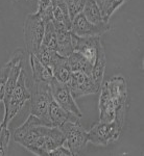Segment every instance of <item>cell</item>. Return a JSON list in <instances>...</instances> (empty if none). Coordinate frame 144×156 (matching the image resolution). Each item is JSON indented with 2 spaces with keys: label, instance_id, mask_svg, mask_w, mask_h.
Here are the masks:
<instances>
[{
  "label": "cell",
  "instance_id": "20",
  "mask_svg": "<svg viewBox=\"0 0 144 156\" xmlns=\"http://www.w3.org/2000/svg\"><path fill=\"white\" fill-rule=\"evenodd\" d=\"M83 14L86 17V19L93 24L109 22V21H105V19H103L102 15V12H100L99 7H98L95 0H86L84 9H83Z\"/></svg>",
  "mask_w": 144,
  "mask_h": 156
},
{
  "label": "cell",
  "instance_id": "6",
  "mask_svg": "<svg viewBox=\"0 0 144 156\" xmlns=\"http://www.w3.org/2000/svg\"><path fill=\"white\" fill-rule=\"evenodd\" d=\"M109 93L116 107L115 120L123 126L125 119V103L127 99V85L125 79L120 75H116L105 81Z\"/></svg>",
  "mask_w": 144,
  "mask_h": 156
},
{
  "label": "cell",
  "instance_id": "17",
  "mask_svg": "<svg viewBox=\"0 0 144 156\" xmlns=\"http://www.w3.org/2000/svg\"><path fill=\"white\" fill-rule=\"evenodd\" d=\"M105 48H103L102 44L98 47L97 50V56L96 59L93 64L92 68V76L93 80L95 81V83L98 87H102V80H103V75H105Z\"/></svg>",
  "mask_w": 144,
  "mask_h": 156
},
{
  "label": "cell",
  "instance_id": "13",
  "mask_svg": "<svg viewBox=\"0 0 144 156\" xmlns=\"http://www.w3.org/2000/svg\"><path fill=\"white\" fill-rule=\"evenodd\" d=\"M57 31V52L64 57H68L72 53L73 50L72 41H71V31L65 26L64 24L57 23L52 21Z\"/></svg>",
  "mask_w": 144,
  "mask_h": 156
},
{
  "label": "cell",
  "instance_id": "19",
  "mask_svg": "<svg viewBox=\"0 0 144 156\" xmlns=\"http://www.w3.org/2000/svg\"><path fill=\"white\" fill-rule=\"evenodd\" d=\"M52 72H54V77L57 81L66 84L72 73L69 64H68L67 57L61 56L52 68Z\"/></svg>",
  "mask_w": 144,
  "mask_h": 156
},
{
  "label": "cell",
  "instance_id": "27",
  "mask_svg": "<svg viewBox=\"0 0 144 156\" xmlns=\"http://www.w3.org/2000/svg\"><path fill=\"white\" fill-rule=\"evenodd\" d=\"M52 7V0H39L38 2V9L37 14L41 15L42 12H44L46 9Z\"/></svg>",
  "mask_w": 144,
  "mask_h": 156
},
{
  "label": "cell",
  "instance_id": "18",
  "mask_svg": "<svg viewBox=\"0 0 144 156\" xmlns=\"http://www.w3.org/2000/svg\"><path fill=\"white\" fill-rule=\"evenodd\" d=\"M67 60L72 72H83L91 76L93 65L90 64L79 52L73 51L72 53L67 57Z\"/></svg>",
  "mask_w": 144,
  "mask_h": 156
},
{
  "label": "cell",
  "instance_id": "10",
  "mask_svg": "<svg viewBox=\"0 0 144 156\" xmlns=\"http://www.w3.org/2000/svg\"><path fill=\"white\" fill-rule=\"evenodd\" d=\"M111 25L109 22L93 24L86 19L83 12H80L72 20L70 31L78 37H100L109 31Z\"/></svg>",
  "mask_w": 144,
  "mask_h": 156
},
{
  "label": "cell",
  "instance_id": "1",
  "mask_svg": "<svg viewBox=\"0 0 144 156\" xmlns=\"http://www.w3.org/2000/svg\"><path fill=\"white\" fill-rule=\"evenodd\" d=\"M15 142L37 155H49L65 145V134L59 127L47 126L42 120L29 115L27 120L13 133Z\"/></svg>",
  "mask_w": 144,
  "mask_h": 156
},
{
  "label": "cell",
  "instance_id": "8",
  "mask_svg": "<svg viewBox=\"0 0 144 156\" xmlns=\"http://www.w3.org/2000/svg\"><path fill=\"white\" fill-rule=\"evenodd\" d=\"M66 85L74 99L90 94H96L100 90V87L95 83L92 76L83 72H72Z\"/></svg>",
  "mask_w": 144,
  "mask_h": 156
},
{
  "label": "cell",
  "instance_id": "21",
  "mask_svg": "<svg viewBox=\"0 0 144 156\" xmlns=\"http://www.w3.org/2000/svg\"><path fill=\"white\" fill-rule=\"evenodd\" d=\"M42 46L46 48L57 51V31L52 21L45 23V31L42 40Z\"/></svg>",
  "mask_w": 144,
  "mask_h": 156
},
{
  "label": "cell",
  "instance_id": "28",
  "mask_svg": "<svg viewBox=\"0 0 144 156\" xmlns=\"http://www.w3.org/2000/svg\"><path fill=\"white\" fill-rule=\"evenodd\" d=\"M95 1H96V3H97L98 7H99L100 12H102V7H103V5H105V2H107V0H95Z\"/></svg>",
  "mask_w": 144,
  "mask_h": 156
},
{
  "label": "cell",
  "instance_id": "24",
  "mask_svg": "<svg viewBox=\"0 0 144 156\" xmlns=\"http://www.w3.org/2000/svg\"><path fill=\"white\" fill-rule=\"evenodd\" d=\"M68 7V12H69V16L71 21L78 14L83 12L85 6L86 0H65Z\"/></svg>",
  "mask_w": 144,
  "mask_h": 156
},
{
  "label": "cell",
  "instance_id": "22",
  "mask_svg": "<svg viewBox=\"0 0 144 156\" xmlns=\"http://www.w3.org/2000/svg\"><path fill=\"white\" fill-rule=\"evenodd\" d=\"M13 64H14V58H11L9 62H6L3 67L0 68V101H2L4 96V92H6V81L7 78H9V72H11V69L13 67Z\"/></svg>",
  "mask_w": 144,
  "mask_h": 156
},
{
  "label": "cell",
  "instance_id": "23",
  "mask_svg": "<svg viewBox=\"0 0 144 156\" xmlns=\"http://www.w3.org/2000/svg\"><path fill=\"white\" fill-rule=\"evenodd\" d=\"M126 0H107L105 4L102 9V15L105 19V21H109L110 17L115 12L116 9H118L122 5Z\"/></svg>",
  "mask_w": 144,
  "mask_h": 156
},
{
  "label": "cell",
  "instance_id": "14",
  "mask_svg": "<svg viewBox=\"0 0 144 156\" xmlns=\"http://www.w3.org/2000/svg\"><path fill=\"white\" fill-rule=\"evenodd\" d=\"M48 115H49V119L51 122V125L54 127H61L63 124H65L68 121H73V122H78L80 118L75 115L72 112H67L62 106H60L57 102L52 99L50 103L49 110H48Z\"/></svg>",
  "mask_w": 144,
  "mask_h": 156
},
{
  "label": "cell",
  "instance_id": "16",
  "mask_svg": "<svg viewBox=\"0 0 144 156\" xmlns=\"http://www.w3.org/2000/svg\"><path fill=\"white\" fill-rule=\"evenodd\" d=\"M52 14L54 20L52 21L57 23L64 24L68 29H71V19L69 16L68 7L65 0H52Z\"/></svg>",
  "mask_w": 144,
  "mask_h": 156
},
{
  "label": "cell",
  "instance_id": "26",
  "mask_svg": "<svg viewBox=\"0 0 144 156\" xmlns=\"http://www.w3.org/2000/svg\"><path fill=\"white\" fill-rule=\"evenodd\" d=\"M50 156H72L71 151L68 149L67 147H65V145H62L60 147H57V149L49 153Z\"/></svg>",
  "mask_w": 144,
  "mask_h": 156
},
{
  "label": "cell",
  "instance_id": "25",
  "mask_svg": "<svg viewBox=\"0 0 144 156\" xmlns=\"http://www.w3.org/2000/svg\"><path fill=\"white\" fill-rule=\"evenodd\" d=\"M9 138H11V132H9V127L3 126L1 134H0V156L6 155L9 145Z\"/></svg>",
  "mask_w": 144,
  "mask_h": 156
},
{
  "label": "cell",
  "instance_id": "11",
  "mask_svg": "<svg viewBox=\"0 0 144 156\" xmlns=\"http://www.w3.org/2000/svg\"><path fill=\"white\" fill-rule=\"evenodd\" d=\"M73 50L79 52L90 64H94L98 47L102 45L100 37H78L71 32Z\"/></svg>",
  "mask_w": 144,
  "mask_h": 156
},
{
  "label": "cell",
  "instance_id": "4",
  "mask_svg": "<svg viewBox=\"0 0 144 156\" xmlns=\"http://www.w3.org/2000/svg\"><path fill=\"white\" fill-rule=\"evenodd\" d=\"M45 31V22L37 12L26 16L24 22V39L28 54H37L42 45Z\"/></svg>",
  "mask_w": 144,
  "mask_h": 156
},
{
  "label": "cell",
  "instance_id": "3",
  "mask_svg": "<svg viewBox=\"0 0 144 156\" xmlns=\"http://www.w3.org/2000/svg\"><path fill=\"white\" fill-rule=\"evenodd\" d=\"M52 95L48 82H36V90L30 96V115H36L47 126H52L48 110L52 101Z\"/></svg>",
  "mask_w": 144,
  "mask_h": 156
},
{
  "label": "cell",
  "instance_id": "9",
  "mask_svg": "<svg viewBox=\"0 0 144 156\" xmlns=\"http://www.w3.org/2000/svg\"><path fill=\"white\" fill-rule=\"evenodd\" d=\"M49 87H50V90H51L52 98H54V100L60 106H62L67 112L74 114L77 117L79 118L83 117V114L80 112L79 107L77 106L75 99L73 98L71 92L69 90L66 84L57 81L54 77L51 79V81L49 82Z\"/></svg>",
  "mask_w": 144,
  "mask_h": 156
},
{
  "label": "cell",
  "instance_id": "2",
  "mask_svg": "<svg viewBox=\"0 0 144 156\" xmlns=\"http://www.w3.org/2000/svg\"><path fill=\"white\" fill-rule=\"evenodd\" d=\"M25 75H26L25 71L22 69L18 80H17L16 87H15L11 96H9V98L6 102H3L4 118L1 123L3 126L9 127L12 120L16 117V115L20 112V109L24 106V104L26 103L27 100L30 99L31 93L29 92L28 87H27L26 76Z\"/></svg>",
  "mask_w": 144,
  "mask_h": 156
},
{
  "label": "cell",
  "instance_id": "15",
  "mask_svg": "<svg viewBox=\"0 0 144 156\" xmlns=\"http://www.w3.org/2000/svg\"><path fill=\"white\" fill-rule=\"evenodd\" d=\"M29 58H30V66H31L32 76H34L35 82L44 81L49 83L52 78H54V72H52V70L49 67L42 64L40 62V59L35 54H29Z\"/></svg>",
  "mask_w": 144,
  "mask_h": 156
},
{
  "label": "cell",
  "instance_id": "12",
  "mask_svg": "<svg viewBox=\"0 0 144 156\" xmlns=\"http://www.w3.org/2000/svg\"><path fill=\"white\" fill-rule=\"evenodd\" d=\"M99 97V121L102 122H112L116 118V107L109 93L105 82L100 87Z\"/></svg>",
  "mask_w": 144,
  "mask_h": 156
},
{
  "label": "cell",
  "instance_id": "5",
  "mask_svg": "<svg viewBox=\"0 0 144 156\" xmlns=\"http://www.w3.org/2000/svg\"><path fill=\"white\" fill-rule=\"evenodd\" d=\"M122 127L116 120L112 122L99 121L87 131L88 142L97 146H107L119 138Z\"/></svg>",
  "mask_w": 144,
  "mask_h": 156
},
{
  "label": "cell",
  "instance_id": "30",
  "mask_svg": "<svg viewBox=\"0 0 144 156\" xmlns=\"http://www.w3.org/2000/svg\"><path fill=\"white\" fill-rule=\"evenodd\" d=\"M27 1H29V0H27Z\"/></svg>",
  "mask_w": 144,
  "mask_h": 156
},
{
  "label": "cell",
  "instance_id": "7",
  "mask_svg": "<svg viewBox=\"0 0 144 156\" xmlns=\"http://www.w3.org/2000/svg\"><path fill=\"white\" fill-rule=\"evenodd\" d=\"M65 134V144L71 151L72 156L79 155L88 143V133L82 127L80 122L68 121L60 127Z\"/></svg>",
  "mask_w": 144,
  "mask_h": 156
},
{
  "label": "cell",
  "instance_id": "29",
  "mask_svg": "<svg viewBox=\"0 0 144 156\" xmlns=\"http://www.w3.org/2000/svg\"><path fill=\"white\" fill-rule=\"evenodd\" d=\"M2 128H3V125L0 124V134H1V131H2Z\"/></svg>",
  "mask_w": 144,
  "mask_h": 156
}]
</instances>
